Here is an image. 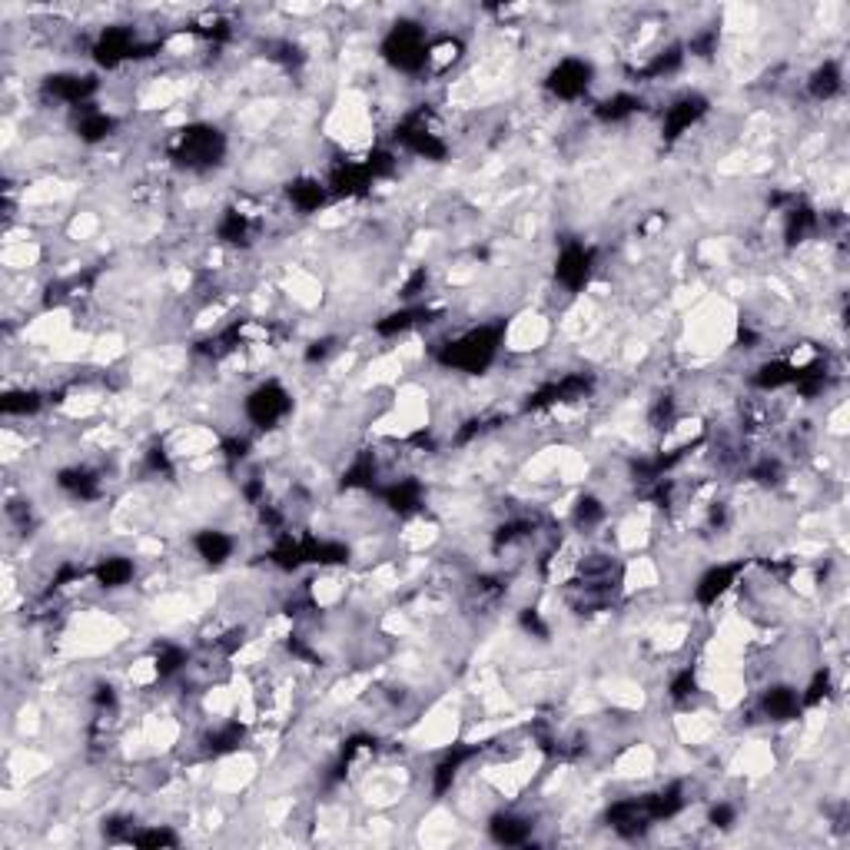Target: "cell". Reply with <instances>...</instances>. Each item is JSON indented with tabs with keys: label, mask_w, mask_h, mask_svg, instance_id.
Returning a JSON list of instances; mask_svg holds the SVG:
<instances>
[{
	"label": "cell",
	"mask_w": 850,
	"mask_h": 850,
	"mask_svg": "<svg viewBox=\"0 0 850 850\" xmlns=\"http://www.w3.org/2000/svg\"><path fill=\"white\" fill-rule=\"evenodd\" d=\"M429 50H432L429 34H425L422 24H412V20H402L382 40L386 64L402 70V74H419V70L429 67Z\"/></svg>",
	"instance_id": "1"
},
{
	"label": "cell",
	"mask_w": 850,
	"mask_h": 850,
	"mask_svg": "<svg viewBox=\"0 0 850 850\" xmlns=\"http://www.w3.org/2000/svg\"><path fill=\"white\" fill-rule=\"evenodd\" d=\"M289 409H293V396H289L276 379L259 382L250 396L243 399L246 419H250L256 429H276V425L289 416Z\"/></svg>",
	"instance_id": "2"
},
{
	"label": "cell",
	"mask_w": 850,
	"mask_h": 850,
	"mask_svg": "<svg viewBox=\"0 0 850 850\" xmlns=\"http://www.w3.org/2000/svg\"><path fill=\"white\" fill-rule=\"evenodd\" d=\"M592 77H595V70H592L588 60H582V57H562L552 67V74H548L545 87L558 100H578V97H585L588 87H592Z\"/></svg>",
	"instance_id": "3"
},
{
	"label": "cell",
	"mask_w": 850,
	"mask_h": 850,
	"mask_svg": "<svg viewBox=\"0 0 850 850\" xmlns=\"http://www.w3.org/2000/svg\"><path fill=\"white\" fill-rule=\"evenodd\" d=\"M592 273H595V250H588L582 243H565L555 259L558 286L568 289V293H582Z\"/></svg>",
	"instance_id": "4"
},
{
	"label": "cell",
	"mask_w": 850,
	"mask_h": 850,
	"mask_svg": "<svg viewBox=\"0 0 850 850\" xmlns=\"http://www.w3.org/2000/svg\"><path fill=\"white\" fill-rule=\"evenodd\" d=\"M741 565H711L698 582H694V601L704 608L718 605V598H724L731 592L734 585V575H738Z\"/></svg>",
	"instance_id": "5"
},
{
	"label": "cell",
	"mask_w": 850,
	"mask_h": 850,
	"mask_svg": "<svg viewBox=\"0 0 850 850\" xmlns=\"http://www.w3.org/2000/svg\"><path fill=\"white\" fill-rule=\"evenodd\" d=\"M193 548H196V558H203L206 565L220 568L233 558L236 552V538L220 532V528H203V532L193 535Z\"/></svg>",
	"instance_id": "6"
},
{
	"label": "cell",
	"mask_w": 850,
	"mask_h": 850,
	"mask_svg": "<svg viewBox=\"0 0 850 850\" xmlns=\"http://www.w3.org/2000/svg\"><path fill=\"white\" fill-rule=\"evenodd\" d=\"M761 711H764V718H771V721H791L804 711L801 691L791 688V684H774V688H767L761 694Z\"/></svg>",
	"instance_id": "7"
},
{
	"label": "cell",
	"mask_w": 850,
	"mask_h": 850,
	"mask_svg": "<svg viewBox=\"0 0 850 850\" xmlns=\"http://www.w3.org/2000/svg\"><path fill=\"white\" fill-rule=\"evenodd\" d=\"M532 831H535L532 817L515 814V811H499L489 824V834L499 844H525V841H532Z\"/></svg>",
	"instance_id": "8"
},
{
	"label": "cell",
	"mask_w": 850,
	"mask_h": 850,
	"mask_svg": "<svg viewBox=\"0 0 850 850\" xmlns=\"http://www.w3.org/2000/svg\"><path fill=\"white\" fill-rule=\"evenodd\" d=\"M133 575H137V565H133V558H127V555H110V558H100V562L93 565V578H97V585L107 588V592H117V588H123V585H133Z\"/></svg>",
	"instance_id": "9"
},
{
	"label": "cell",
	"mask_w": 850,
	"mask_h": 850,
	"mask_svg": "<svg viewBox=\"0 0 850 850\" xmlns=\"http://www.w3.org/2000/svg\"><path fill=\"white\" fill-rule=\"evenodd\" d=\"M326 196L329 186L323 180H316V176H299V180L289 183V200H293L299 213H316L326 203Z\"/></svg>",
	"instance_id": "10"
},
{
	"label": "cell",
	"mask_w": 850,
	"mask_h": 850,
	"mask_svg": "<svg viewBox=\"0 0 850 850\" xmlns=\"http://www.w3.org/2000/svg\"><path fill=\"white\" fill-rule=\"evenodd\" d=\"M841 90H844V74H841V67H837L834 60H824V64L811 74V80H807V93H811L814 100H821V103L834 100Z\"/></svg>",
	"instance_id": "11"
},
{
	"label": "cell",
	"mask_w": 850,
	"mask_h": 850,
	"mask_svg": "<svg viewBox=\"0 0 850 850\" xmlns=\"http://www.w3.org/2000/svg\"><path fill=\"white\" fill-rule=\"evenodd\" d=\"M638 110H641V97H635V93H611L608 100H601L595 107V117L601 123H621L635 117Z\"/></svg>",
	"instance_id": "12"
},
{
	"label": "cell",
	"mask_w": 850,
	"mask_h": 850,
	"mask_svg": "<svg viewBox=\"0 0 850 850\" xmlns=\"http://www.w3.org/2000/svg\"><path fill=\"white\" fill-rule=\"evenodd\" d=\"M4 416H37L40 409H44V399H40L37 389H10L4 396Z\"/></svg>",
	"instance_id": "13"
}]
</instances>
